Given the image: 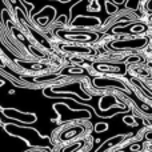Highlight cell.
<instances>
[{"label":"cell","mask_w":152,"mask_h":152,"mask_svg":"<svg viewBox=\"0 0 152 152\" xmlns=\"http://www.w3.org/2000/svg\"><path fill=\"white\" fill-rule=\"evenodd\" d=\"M88 132H89V124L87 126V124L77 123V121L64 124L60 128L55 129L52 132V143L56 145H60L69 142H75V140L84 137Z\"/></svg>","instance_id":"1"},{"label":"cell","mask_w":152,"mask_h":152,"mask_svg":"<svg viewBox=\"0 0 152 152\" xmlns=\"http://www.w3.org/2000/svg\"><path fill=\"white\" fill-rule=\"evenodd\" d=\"M92 147V139L91 137H81L75 142H69L66 144L56 145L52 152H84Z\"/></svg>","instance_id":"2"},{"label":"cell","mask_w":152,"mask_h":152,"mask_svg":"<svg viewBox=\"0 0 152 152\" xmlns=\"http://www.w3.org/2000/svg\"><path fill=\"white\" fill-rule=\"evenodd\" d=\"M124 139H126V135H119V136L112 137V139L107 140V143H105V144H103L102 150H100V151H96V152H103V151L108 150V148H112V147H115L116 144H119V143H120V142H123Z\"/></svg>","instance_id":"3"},{"label":"cell","mask_w":152,"mask_h":152,"mask_svg":"<svg viewBox=\"0 0 152 152\" xmlns=\"http://www.w3.org/2000/svg\"><path fill=\"white\" fill-rule=\"evenodd\" d=\"M95 129H96V132H104L108 129V126L105 123H100V124H96Z\"/></svg>","instance_id":"4"},{"label":"cell","mask_w":152,"mask_h":152,"mask_svg":"<svg viewBox=\"0 0 152 152\" xmlns=\"http://www.w3.org/2000/svg\"><path fill=\"white\" fill-rule=\"evenodd\" d=\"M26 152H48V151L44 150V148H34V150H28Z\"/></svg>","instance_id":"5"},{"label":"cell","mask_w":152,"mask_h":152,"mask_svg":"<svg viewBox=\"0 0 152 152\" xmlns=\"http://www.w3.org/2000/svg\"><path fill=\"white\" fill-rule=\"evenodd\" d=\"M116 152H123V151H116Z\"/></svg>","instance_id":"6"}]
</instances>
